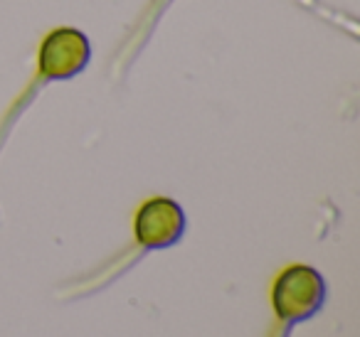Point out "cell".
<instances>
[{
	"label": "cell",
	"mask_w": 360,
	"mask_h": 337,
	"mask_svg": "<svg viewBox=\"0 0 360 337\" xmlns=\"http://www.w3.org/2000/svg\"><path fill=\"white\" fill-rule=\"evenodd\" d=\"M89 60V40L75 27H60L50 32L40 47V74L52 81H65L82 74Z\"/></svg>",
	"instance_id": "2"
},
{
	"label": "cell",
	"mask_w": 360,
	"mask_h": 337,
	"mask_svg": "<svg viewBox=\"0 0 360 337\" xmlns=\"http://www.w3.org/2000/svg\"><path fill=\"white\" fill-rule=\"evenodd\" d=\"M274 310L281 320L301 322L314 317L326 303V281L311 266H289L274 283Z\"/></svg>",
	"instance_id": "1"
},
{
	"label": "cell",
	"mask_w": 360,
	"mask_h": 337,
	"mask_svg": "<svg viewBox=\"0 0 360 337\" xmlns=\"http://www.w3.org/2000/svg\"><path fill=\"white\" fill-rule=\"evenodd\" d=\"M186 232V214L178 202L153 197L136 214V239L146 249H168Z\"/></svg>",
	"instance_id": "3"
}]
</instances>
